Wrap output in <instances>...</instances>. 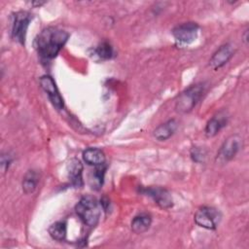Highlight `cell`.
<instances>
[{"label": "cell", "instance_id": "7c38bea8", "mask_svg": "<svg viewBox=\"0 0 249 249\" xmlns=\"http://www.w3.org/2000/svg\"><path fill=\"white\" fill-rule=\"evenodd\" d=\"M67 173L71 184L75 188H81L84 185L83 181V165L81 161L74 158L70 160L67 165Z\"/></svg>", "mask_w": 249, "mask_h": 249}, {"label": "cell", "instance_id": "8fae6325", "mask_svg": "<svg viewBox=\"0 0 249 249\" xmlns=\"http://www.w3.org/2000/svg\"><path fill=\"white\" fill-rule=\"evenodd\" d=\"M229 121V116L226 111H220L215 116H213L207 123L205 126V135L207 137H213L219 131L227 125Z\"/></svg>", "mask_w": 249, "mask_h": 249}, {"label": "cell", "instance_id": "4fadbf2b", "mask_svg": "<svg viewBox=\"0 0 249 249\" xmlns=\"http://www.w3.org/2000/svg\"><path fill=\"white\" fill-rule=\"evenodd\" d=\"M178 127V123L175 119L168 120L167 122L159 125L153 132L154 137L159 141H164L171 137Z\"/></svg>", "mask_w": 249, "mask_h": 249}, {"label": "cell", "instance_id": "44dd1931", "mask_svg": "<svg viewBox=\"0 0 249 249\" xmlns=\"http://www.w3.org/2000/svg\"><path fill=\"white\" fill-rule=\"evenodd\" d=\"M11 162V159L10 157H6L5 155L1 156V166H2V170L5 172V170L9 167V164Z\"/></svg>", "mask_w": 249, "mask_h": 249}, {"label": "cell", "instance_id": "5bb4252c", "mask_svg": "<svg viewBox=\"0 0 249 249\" xmlns=\"http://www.w3.org/2000/svg\"><path fill=\"white\" fill-rule=\"evenodd\" d=\"M83 160L89 165L98 166L105 163L106 158L101 149L88 148L83 152Z\"/></svg>", "mask_w": 249, "mask_h": 249}, {"label": "cell", "instance_id": "2e32d148", "mask_svg": "<svg viewBox=\"0 0 249 249\" xmlns=\"http://www.w3.org/2000/svg\"><path fill=\"white\" fill-rule=\"evenodd\" d=\"M39 174L35 170H28L22 179V190L25 194H32L38 185Z\"/></svg>", "mask_w": 249, "mask_h": 249}, {"label": "cell", "instance_id": "9a60e30c", "mask_svg": "<svg viewBox=\"0 0 249 249\" xmlns=\"http://www.w3.org/2000/svg\"><path fill=\"white\" fill-rule=\"evenodd\" d=\"M152 224V217L148 213H140L131 221V230L135 233H143L147 231Z\"/></svg>", "mask_w": 249, "mask_h": 249}, {"label": "cell", "instance_id": "ba28073f", "mask_svg": "<svg viewBox=\"0 0 249 249\" xmlns=\"http://www.w3.org/2000/svg\"><path fill=\"white\" fill-rule=\"evenodd\" d=\"M198 25L196 22H184L172 29V35L176 41L183 44L193 43L198 33Z\"/></svg>", "mask_w": 249, "mask_h": 249}, {"label": "cell", "instance_id": "6da1fadb", "mask_svg": "<svg viewBox=\"0 0 249 249\" xmlns=\"http://www.w3.org/2000/svg\"><path fill=\"white\" fill-rule=\"evenodd\" d=\"M69 38V33L57 27L44 28L35 38L34 46L39 55L45 59L55 57Z\"/></svg>", "mask_w": 249, "mask_h": 249}, {"label": "cell", "instance_id": "30bf717a", "mask_svg": "<svg viewBox=\"0 0 249 249\" xmlns=\"http://www.w3.org/2000/svg\"><path fill=\"white\" fill-rule=\"evenodd\" d=\"M234 53V50L230 44H225L221 46L212 55V57L209 60V65L217 70L221 67H223L228 61L232 57Z\"/></svg>", "mask_w": 249, "mask_h": 249}, {"label": "cell", "instance_id": "7402d4cb", "mask_svg": "<svg viewBox=\"0 0 249 249\" xmlns=\"http://www.w3.org/2000/svg\"><path fill=\"white\" fill-rule=\"evenodd\" d=\"M44 3H45V2H43V1H42V2H40V1H36V2H32L31 4H32V5H36V6H41V5H43Z\"/></svg>", "mask_w": 249, "mask_h": 249}, {"label": "cell", "instance_id": "7a4b0ae2", "mask_svg": "<svg viewBox=\"0 0 249 249\" xmlns=\"http://www.w3.org/2000/svg\"><path fill=\"white\" fill-rule=\"evenodd\" d=\"M75 211L85 225L94 227L100 218L101 205L94 197L87 196L79 200L75 206Z\"/></svg>", "mask_w": 249, "mask_h": 249}, {"label": "cell", "instance_id": "e0dca14e", "mask_svg": "<svg viewBox=\"0 0 249 249\" xmlns=\"http://www.w3.org/2000/svg\"><path fill=\"white\" fill-rule=\"evenodd\" d=\"M49 233L51 237L57 241H62L66 237L67 224L65 221H57L51 225L49 228Z\"/></svg>", "mask_w": 249, "mask_h": 249}, {"label": "cell", "instance_id": "9c48e42d", "mask_svg": "<svg viewBox=\"0 0 249 249\" xmlns=\"http://www.w3.org/2000/svg\"><path fill=\"white\" fill-rule=\"evenodd\" d=\"M40 86L47 93L53 106L57 110H61L64 106V103L53 79L49 75H44L40 78Z\"/></svg>", "mask_w": 249, "mask_h": 249}, {"label": "cell", "instance_id": "ac0fdd59", "mask_svg": "<svg viewBox=\"0 0 249 249\" xmlns=\"http://www.w3.org/2000/svg\"><path fill=\"white\" fill-rule=\"evenodd\" d=\"M106 170V165L105 163L102 165L95 166L94 171L92 172V176L90 178V186L94 190H99L103 184V179H104V174Z\"/></svg>", "mask_w": 249, "mask_h": 249}, {"label": "cell", "instance_id": "5b68a950", "mask_svg": "<svg viewBox=\"0 0 249 249\" xmlns=\"http://www.w3.org/2000/svg\"><path fill=\"white\" fill-rule=\"evenodd\" d=\"M220 221L221 213L211 206H202L195 214L196 224L207 230H215Z\"/></svg>", "mask_w": 249, "mask_h": 249}, {"label": "cell", "instance_id": "277c9868", "mask_svg": "<svg viewBox=\"0 0 249 249\" xmlns=\"http://www.w3.org/2000/svg\"><path fill=\"white\" fill-rule=\"evenodd\" d=\"M32 19V16L25 11L17 12L13 17L12 24V37L15 41L20 45L25 44V38L29 23Z\"/></svg>", "mask_w": 249, "mask_h": 249}, {"label": "cell", "instance_id": "ffe728a7", "mask_svg": "<svg viewBox=\"0 0 249 249\" xmlns=\"http://www.w3.org/2000/svg\"><path fill=\"white\" fill-rule=\"evenodd\" d=\"M191 158L194 161L201 163L206 158V152L201 147H193L191 150Z\"/></svg>", "mask_w": 249, "mask_h": 249}, {"label": "cell", "instance_id": "52a82bcc", "mask_svg": "<svg viewBox=\"0 0 249 249\" xmlns=\"http://www.w3.org/2000/svg\"><path fill=\"white\" fill-rule=\"evenodd\" d=\"M140 193L153 198L155 203L162 209H168L173 206V199L171 194L161 187H148L141 188Z\"/></svg>", "mask_w": 249, "mask_h": 249}, {"label": "cell", "instance_id": "3957f363", "mask_svg": "<svg viewBox=\"0 0 249 249\" xmlns=\"http://www.w3.org/2000/svg\"><path fill=\"white\" fill-rule=\"evenodd\" d=\"M204 90L205 85L203 83H198L186 89L177 97L175 104L176 111L181 114L191 112L202 97Z\"/></svg>", "mask_w": 249, "mask_h": 249}, {"label": "cell", "instance_id": "d6986e66", "mask_svg": "<svg viewBox=\"0 0 249 249\" xmlns=\"http://www.w3.org/2000/svg\"><path fill=\"white\" fill-rule=\"evenodd\" d=\"M94 53L101 59H110L113 56V48L110 43L104 41L95 48Z\"/></svg>", "mask_w": 249, "mask_h": 249}, {"label": "cell", "instance_id": "8992f818", "mask_svg": "<svg viewBox=\"0 0 249 249\" xmlns=\"http://www.w3.org/2000/svg\"><path fill=\"white\" fill-rule=\"evenodd\" d=\"M241 144L242 139L238 135L234 134L228 137L217 154V160L221 163H225L231 160L240 150Z\"/></svg>", "mask_w": 249, "mask_h": 249}]
</instances>
